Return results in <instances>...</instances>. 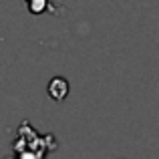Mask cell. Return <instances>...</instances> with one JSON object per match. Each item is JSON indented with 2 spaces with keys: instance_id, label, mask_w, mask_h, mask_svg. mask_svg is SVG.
Wrapping results in <instances>:
<instances>
[{
  "instance_id": "2",
  "label": "cell",
  "mask_w": 159,
  "mask_h": 159,
  "mask_svg": "<svg viewBox=\"0 0 159 159\" xmlns=\"http://www.w3.org/2000/svg\"><path fill=\"white\" fill-rule=\"evenodd\" d=\"M24 2H26L28 10H30L32 14H43L48 6V0H24Z\"/></svg>"
},
{
  "instance_id": "1",
  "label": "cell",
  "mask_w": 159,
  "mask_h": 159,
  "mask_svg": "<svg viewBox=\"0 0 159 159\" xmlns=\"http://www.w3.org/2000/svg\"><path fill=\"white\" fill-rule=\"evenodd\" d=\"M48 97L54 99V101H65L66 95H69V81L62 77H54L47 87Z\"/></svg>"
}]
</instances>
